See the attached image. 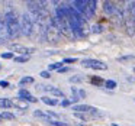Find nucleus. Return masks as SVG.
I'll use <instances>...</instances> for the list:
<instances>
[{
  "label": "nucleus",
  "instance_id": "obj_6",
  "mask_svg": "<svg viewBox=\"0 0 135 126\" xmlns=\"http://www.w3.org/2000/svg\"><path fill=\"white\" fill-rule=\"evenodd\" d=\"M81 65L84 68H90V70H96V71H105L108 70V65L100 59H94V58H86L81 61Z\"/></svg>",
  "mask_w": 135,
  "mask_h": 126
},
{
  "label": "nucleus",
  "instance_id": "obj_11",
  "mask_svg": "<svg viewBox=\"0 0 135 126\" xmlns=\"http://www.w3.org/2000/svg\"><path fill=\"white\" fill-rule=\"evenodd\" d=\"M86 97V91L79 87H71V102H79V100Z\"/></svg>",
  "mask_w": 135,
  "mask_h": 126
},
{
  "label": "nucleus",
  "instance_id": "obj_32",
  "mask_svg": "<svg viewBox=\"0 0 135 126\" xmlns=\"http://www.w3.org/2000/svg\"><path fill=\"white\" fill-rule=\"evenodd\" d=\"M74 116L79 117V119H81V120H86V116H84L83 113H74Z\"/></svg>",
  "mask_w": 135,
  "mask_h": 126
},
{
  "label": "nucleus",
  "instance_id": "obj_19",
  "mask_svg": "<svg viewBox=\"0 0 135 126\" xmlns=\"http://www.w3.org/2000/svg\"><path fill=\"white\" fill-rule=\"evenodd\" d=\"M31 57H25V55H19V57H15V62H19V64H23V62H28Z\"/></svg>",
  "mask_w": 135,
  "mask_h": 126
},
{
  "label": "nucleus",
  "instance_id": "obj_8",
  "mask_svg": "<svg viewBox=\"0 0 135 126\" xmlns=\"http://www.w3.org/2000/svg\"><path fill=\"white\" fill-rule=\"evenodd\" d=\"M73 110L74 113H91V114H96V116H100L99 113V109L93 107L90 104H74L73 106Z\"/></svg>",
  "mask_w": 135,
  "mask_h": 126
},
{
  "label": "nucleus",
  "instance_id": "obj_5",
  "mask_svg": "<svg viewBox=\"0 0 135 126\" xmlns=\"http://www.w3.org/2000/svg\"><path fill=\"white\" fill-rule=\"evenodd\" d=\"M125 26L128 29V33H134L135 31V2L128 3V7L125 9Z\"/></svg>",
  "mask_w": 135,
  "mask_h": 126
},
{
  "label": "nucleus",
  "instance_id": "obj_3",
  "mask_svg": "<svg viewBox=\"0 0 135 126\" xmlns=\"http://www.w3.org/2000/svg\"><path fill=\"white\" fill-rule=\"evenodd\" d=\"M73 7L87 21L91 19L96 13L97 9V2L96 0H74L73 2Z\"/></svg>",
  "mask_w": 135,
  "mask_h": 126
},
{
  "label": "nucleus",
  "instance_id": "obj_20",
  "mask_svg": "<svg viewBox=\"0 0 135 126\" xmlns=\"http://www.w3.org/2000/svg\"><path fill=\"white\" fill-rule=\"evenodd\" d=\"M50 125H52V126H68V123H65V122H61V120H54V119H51V120H47Z\"/></svg>",
  "mask_w": 135,
  "mask_h": 126
},
{
  "label": "nucleus",
  "instance_id": "obj_24",
  "mask_svg": "<svg viewBox=\"0 0 135 126\" xmlns=\"http://www.w3.org/2000/svg\"><path fill=\"white\" fill-rule=\"evenodd\" d=\"M62 64H64L62 61H60V62H54V64H50V70H57V71H58L60 68H62Z\"/></svg>",
  "mask_w": 135,
  "mask_h": 126
},
{
  "label": "nucleus",
  "instance_id": "obj_15",
  "mask_svg": "<svg viewBox=\"0 0 135 126\" xmlns=\"http://www.w3.org/2000/svg\"><path fill=\"white\" fill-rule=\"evenodd\" d=\"M12 102H13V107L19 109V110H26L28 109V103L21 100V99H13Z\"/></svg>",
  "mask_w": 135,
  "mask_h": 126
},
{
  "label": "nucleus",
  "instance_id": "obj_18",
  "mask_svg": "<svg viewBox=\"0 0 135 126\" xmlns=\"http://www.w3.org/2000/svg\"><path fill=\"white\" fill-rule=\"evenodd\" d=\"M0 116H2V119H3V120H13V119H15V114L10 113V112H6V110L2 112Z\"/></svg>",
  "mask_w": 135,
  "mask_h": 126
},
{
  "label": "nucleus",
  "instance_id": "obj_27",
  "mask_svg": "<svg viewBox=\"0 0 135 126\" xmlns=\"http://www.w3.org/2000/svg\"><path fill=\"white\" fill-rule=\"evenodd\" d=\"M76 61H77V58H64L62 59L64 64H71V62H76Z\"/></svg>",
  "mask_w": 135,
  "mask_h": 126
},
{
  "label": "nucleus",
  "instance_id": "obj_33",
  "mask_svg": "<svg viewBox=\"0 0 135 126\" xmlns=\"http://www.w3.org/2000/svg\"><path fill=\"white\" fill-rule=\"evenodd\" d=\"M67 71H68V68L62 67V68H60V70H58V73H67Z\"/></svg>",
  "mask_w": 135,
  "mask_h": 126
},
{
  "label": "nucleus",
  "instance_id": "obj_10",
  "mask_svg": "<svg viewBox=\"0 0 135 126\" xmlns=\"http://www.w3.org/2000/svg\"><path fill=\"white\" fill-rule=\"evenodd\" d=\"M39 88H42L44 91H48V93H51L54 97H60V99H64V93H62L60 88H57V87H54V85H39Z\"/></svg>",
  "mask_w": 135,
  "mask_h": 126
},
{
  "label": "nucleus",
  "instance_id": "obj_30",
  "mask_svg": "<svg viewBox=\"0 0 135 126\" xmlns=\"http://www.w3.org/2000/svg\"><path fill=\"white\" fill-rule=\"evenodd\" d=\"M128 59H135L134 55H128V57H120L119 61H128Z\"/></svg>",
  "mask_w": 135,
  "mask_h": 126
},
{
  "label": "nucleus",
  "instance_id": "obj_13",
  "mask_svg": "<svg viewBox=\"0 0 135 126\" xmlns=\"http://www.w3.org/2000/svg\"><path fill=\"white\" fill-rule=\"evenodd\" d=\"M41 102L44 103V104H48V106H58V104H60L58 99H55V97H51V96H42V97H41Z\"/></svg>",
  "mask_w": 135,
  "mask_h": 126
},
{
  "label": "nucleus",
  "instance_id": "obj_1",
  "mask_svg": "<svg viewBox=\"0 0 135 126\" xmlns=\"http://www.w3.org/2000/svg\"><path fill=\"white\" fill-rule=\"evenodd\" d=\"M65 15H67V21L73 36H76V38L87 36V33L90 32V26L87 25V21L73 6H65Z\"/></svg>",
  "mask_w": 135,
  "mask_h": 126
},
{
  "label": "nucleus",
  "instance_id": "obj_16",
  "mask_svg": "<svg viewBox=\"0 0 135 126\" xmlns=\"http://www.w3.org/2000/svg\"><path fill=\"white\" fill-rule=\"evenodd\" d=\"M0 107H2V109H10V107H13L12 99H7V97H0Z\"/></svg>",
  "mask_w": 135,
  "mask_h": 126
},
{
  "label": "nucleus",
  "instance_id": "obj_17",
  "mask_svg": "<svg viewBox=\"0 0 135 126\" xmlns=\"http://www.w3.org/2000/svg\"><path fill=\"white\" fill-rule=\"evenodd\" d=\"M35 81L33 80V77H22L21 80H19V85H28V84H32V83Z\"/></svg>",
  "mask_w": 135,
  "mask_h": 126
},
{
  "label": "nucleus",
  "instance_id": "obj_22",
  "mask_svg": "<svg viewBox=\"0 0 135 126\" xmlns=\"http://www.w3.org/2000/svg\"><path fill=\"white\" fill-rule=\"evenodd\" d=\"M105 87L109 88V90H113V88L116 87V81H113V80H106V81H105Z\"/></svg>",
  "mask_w": 135,
  "mask_h": 126
},
{
  "label": "nucleus",
  "instance_id": "obj_14",
  "mask_svg": "<svg viewBox=\"0 0 135 126\" xmlns=\"http://www.w3.org/2000/svg\"><path fill=\"white\" fill-rule=\"evenodd\" d=\"M7 39V33H6V28H4V22L3 18L0 16V44H3Z\"/></svg>",
  "mask_w": 135,
  "mask_h": 126
},
{
  "label": "nucleus",
  "instance_id": "obj_34",
  "mask_svg": "<svg viewBox=\"0 0 135 126\" xmlns=\"http://www.w3.org/2000/svg\"><path fill=\"white\" fill-rule=\"evenodd\" d=\"M112 126H118V125H115V123H113V125H112Z\"/></svg>",
  "mask_w": 135,
  "mask_h": 126
},
{
  "label": "nucleus",
  "instance_id": "obj_26",
  "mask_svg": "<svg viewBox=\"0 0 135 126\" xmlns=\"http://www.w3.org/2000/svg\"><path fill=\"white\" fill-rule=\"evenodd\" d=\"M2 58L12 59V58H15V54H13V52H4V54H2Z\"/></svg>",
  "mask_w": 135,
  "mask_h": 126
},
{
  "label": "nucleus",
  "instance_id": "obj_4",
  "mask_svg": "<svg viewBox=\"0 0 135 126\" xmlns=\"http://www.w3.org/2000/svg\"><path fill=\"white\" fill-rule=\"evenodd\" d=\"M19 21H21V33L23 36L31 38L35 33V22H33V18L28 12H25V13H22V16H19Z\"/></svg>",
  "mask_w": 135,
  "mask_h": 126
},
{
  "label": "nucleus",
  "instance_id": "obj_7",
  "mask_svg": "<svg viewBox=\"0 0 135 126\" xmlns=\"http://www.w3.org/2000/svg\"><path fill=\"white\" fill-rule=\"evenodd\" d=\"M9 49L10 52L13 54H19V55H25V57H31L33 52H35V49L31 47H26V45H21V44H12L9 45Z\"/></svg>",
  "mask_w": 135,
  "mask_h": 126
},
{
  "label": "nucleus",
  "instance_id": "obj_23",
  "mask_svg": "<svg viewBox=\"0 0 135 126\" xmlns=\"http://www.w3.org/2000/svg\"><path fill=\"white\" fill-rule=\"evenodd\" d=\"M102 31H103L102 25H93V26L90 28V32H93V33H100Z\"/></svg>",
  "mask_w": 135,
  "mask_h": 126
},
{
  "label": "nucleus",
  "instance_id": "obj_9",
  "mask_svg": "<svg viewBox=\"0 0 135 126\" xmlns=\"http://www.w3.org/2000/svg\"><path fill=\"white\" fill-rule=\"evenodd\" d=\"M18 96H19L21 100H23V102H26V103H35L36 102V99L33 97V94L31 93V91H28L26 88H21L19 93H18Z\"/></svg>",
  "mask_w": 135,
  "mask_h": 126
},
{
  "label": "nucleus",
  "instance_id": "obj_2",
  "mask_svg": "<svg viewBox=\"0 0 135 126\" xmlns=\"http://www.w3.org/2000/svg\"><path fill=\"white\" fill-rule=\"evenodd\" d=\"M3 22L4 28H6L7 38L16 39L21 36V21H19V16L15 10H7L3 16Z\"/></svg>",
  "mask_w": 135,
  "mask_h": 126
},
{
  "label": "nucleus",
  "instance_id": "obj_36",
  "mask_svg": "<svg viewBox=\"0 0 135 126\" xmlns=\"http://www.w3.org/2000/svg\"><path fill=\"white\" fill-rule=\"evenodd\" d=\"M0 68H2V65H0Z\"/></svg>",
  "mask_w": 135,
  "mask_h": 126
},
{
  "label": "nucleus",
  "instance_id": "obj_35",
  "mask_svg": "<svg viewBox=\"0 0 135 126\" xmlns=\"http://www.w3.org/2000/svg\"><path fill=\"white\" fill-rule=\"evenodd\" d=\"M77 126H84V125H77Z\"/></svg>",
  "mask_w": 135,
  "mask_h": 126
},
{
  "label": "nucleus",
  "instance_id": "obj_31",
  "mask_svg": "<svg viewBox=\"0 0 135 126\" xmlns=\"http://www.w3.org/2000/svg\"><path fill=\"white\" fill-rule=\"evenodd\" d=\"M0 87H3V88H7V87H12V85L9 84L7 81H0Z\"/></svg>",
  "mask_w": 135,
  "mask_h": 126
},
{
  "label": "nucleus",
  "instance_id": "obj_29",
  "mask_svg": "<svg viewBox=\"0 0 135 126\" xmlns=\"http://www.w3.org/2000/svg\"><path fill=\"white\" fill-rule=\"evenodd\" d=\"M39 75H41L42 78H50L51 74H50V71H41V74H39Z\"/></svg>",
  "mask_w": 135,
  "mask_h": 126
},
{
  "label": "nucleus",
  "instance_id": "obj_21",
  "mask_svg": "<svg viewBox=\"0 0 135 126\" xmlns=\"http://www.w3.org/2000/svg\"><path fill=\"white\" fill-rule=\"evenodd\" d=\"M90 83H91V84H94V85H102V84H105V81H103L100 77H91V78H90Z\"/></svg>",
  "mask_w": 135,
  "mask_h": 126
},
{
  "label": "nucleus",
  "instance_id": "obj_25",
  "mask_svg": "<svg viewBox=\"0 0 135 126\" xmlns=\"http://www.w3.org/2000/svg\"><path fill=\"white\" fill-rule=\"evenodd\" d=\"M68 81H70V83H81L83 81V77L81 75H73V77L68 78Z\"/></svg>",
  "mask_w": 135,
  "mask_h": 126
},
{
  "label": "nucleus",
  "instance_id": "obj_12",
  "mask_svg": "<svg viewBox=\"0 0 135 126\" xmlns=\"http://www.w3.org/2000/svg\"><path fill=\"white\" fill-rule=\"evenodd\" d=\"M103 10H105L106 15H109V16L113 18L115 13H116V10H118V6H116V3H113V2H103Z\"/></svg>",
  "mask_w": 135,
  "mask_h": 126
},
{
  "label": "nucleus",
  "instance_id": "obj_28",
  "mask_svg": "<svg viewBox=\"0 0 135 126\" xmlns=\"http://www.w3.org/2000/svg\"><path fill=\"white\" fill-rule=\"evenodd\" d=\"M71 103H73V102H71L70 99H64V100L61 102V106H64V107H67V106H70V104H71Z\"/></svg>",
  "mask_w": 135,
  "mask_h": 126
}]
</instances>
